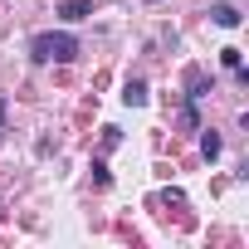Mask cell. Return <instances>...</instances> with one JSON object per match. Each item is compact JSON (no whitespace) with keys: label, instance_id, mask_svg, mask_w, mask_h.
Listing matches in <instances>:
<instances>
[{"label":"cell","instance_id":"ba28073f","mask_svg":"<svg viewBox=\"0 0 249 249\" xmlns=\"http://www.w3.org/2000/svg\"><path fill=\"white\" fill-rule=\"evenodd\" d=\"M5 112H10V107H5V98H0V132H5Z\"/></svg>","mask_w":249,"mask_h":249},{"label":"cell","instance_id":"277c9868","mask_svg":"<svg viewBox=\"0 0 249 249\" xmlns=\"http://www.w3.org/2000/svg\"><path fill=\"white\" fill-rule=\"evenodd\" d=\"M210 15H215V25H220V30H234V25H239V20H244V15H239V10H234V5H215V10H210Z\"/></svg>","mask_w":249,"mask_h":249},{"label":"cell","instance_id":"8992f818","mask_svg":"<svg viewBox=\"0 0 249 249\" xmlns=\"http://www.w3.org/2000/svg\"><path fill=\"white\" fill-rule=\"evenodd\" d=\"M220 59H225V69H244V54L239 49H220Z\"/></svg>","mask_w":249,"mask_h":249},{"label":"cell","instance_id":"7a4b0ae2","mask_svg":"<svg viewBox=\"0 0 249 249\" xmlns=\"http://www.w3.org/2000/svg\"><path fill=\"white\" fill-rule=\"evenodd\" d=\"M59 15H64L69 25H78V20H88L93 10H88V0H64V5H59Z\"/></svg>","mask_w":249,"mask_h":249},{"label":"cell","instance_id":"6da1fadb","mask_svg":"<svg viewBox=\"0 0 249 249\" xmlns=\"http://www.w3.org/2000/svg\"><path fill=\"white\" fill-rule=\"evenodd\" d=\"M30 59L35 64H73L78 59V39L69 30H44L30 39Z\"/></svg>","mask_w":249,"mask_h":249},{"label":"cell","instance_id":"52a82bcc","mask_svg":"<svg viewBox=\"0 0 249 249\" xmlns=\"http://www.w3.org/2000/svg\"><path fill=\"white\" fill-rule=\"evenodd\" d=\"M117 142H122V132H117V127H103V152H112Z\"/></svg>","mask_w":249,"mask_h":249},{"label":"cell","instance_id":"3957f363","mask_svg":"<svg viewBox=\"0 0 249 249\" xmlns=\"http://www.w3.org/2000/svg\"><path fill=\"white\" fill-rule=\"evenodd\" d=\"M122 103H127V107H142V103H147V83H142V78H127V88H122Z\"/></svg>","mask_w":249,"mask_h":249},{"label":"cell","instance_id":"5b68a950","mask_svg":"<svg viewBox=\"0 0 249 249\" xmlns=\"http://www.w3.org/2000/svg\"><path fill=\"white\" fill-rule=\"evenodd\" d=\"M200 157H205V161H215V157H220V137H215V132H205V137H200Z\"/></svg>","mask_w":249,"mask_h":249}]
</instances>
